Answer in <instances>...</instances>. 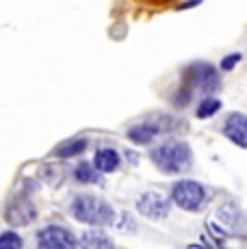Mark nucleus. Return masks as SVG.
<instances>
[{"label":"nucleus","mask_w":247,"mask_h":249,"mask_svg":"<svg viewBox=\"0 0 247 249\" xmlns=\"http://www.w3.org/2000/svg\"><path fill=\"white\" fill-rule=\"evenodd\" d=\"M226 137L230 141H234L236 145L247 147V115L243 113H232L226 122V128H223Z\"/></svg>","instance_id":"obj_8"},{"label":"nucleus","mask_w":247,"mask_h":249,"mask_svg":"<svg viewBox=\"0 0 247 249\" xmlns=\"http://www.w3.org/2000/svg\"><path fill=\"white\" fill-rule=\"evenodd\" d=\"M239 61H241V54H230V56H226V59L221 61V68L226 70V71H230L236 63H239Z\"/></svg>","instance_id":"obj_17"},{"label":"nucleus","mask_w":247,"mask_h":249,"mask_svg":"<svg viewBox=\"0 0 247 249\" xmlns=\"http://www.w3.org/2000/svg\"><path fill=\"white\" fill-rule=\"evenodd\" d=\"M35 217H37V210L33 208V204L24 197L13 199V202L7 206V213H4V219H7V223H11V226H28Z\"/></svg>","instance_id":"obj_7"},{"label":"nucleus","mask_w":247,"mask_h":249,"mask_svg":"<svg viewBox=\"0 0 247 249\" xmlns=\"http://www.w3.org/2000/svg\"><path fill=\"white\" fill-rule=\"evenodd\" d=\"M22 247V238L16 232H4L0 236V249H20Z\"/></svg>","instance_id":"obj_15"},{"label":"nucleus","mask_w":247,"mask_h":249,"mask_svg":"<svg viewBox=\"0 0 247 249\" xmlns=\"http://www.w3.org/2000/svg\"><path fill=\"white\" fill-rule=\"evenodd\" d=\"M37 243L44 249H52V247H76L80 241H76L74 234L68 232L61 226H50L46 230H41L39 236H37Z\"/></svg>","instance_id":"obj_5"},{"label":"nucleus","mask_w":247,"mask_h":249,"mask_svg":"<svg viewBox=\"0 0 247 249\" xmlns=\"http://www.w3.org/2000/svg\"><path fill=\"white\" fill-rule=\"evenodd\" d=\"M172 197L180 208L197 210L199 206L204 204V199H206V191H204L202 184H197V182H193V180H180L178 184L174 186Z\"/></svg>","instance_id":"obj_4"},{"label":"nucleus","mask_w":247,"mask_h":249,"mask_svg":"<svg viewBox=\"0 0 247 249\" xmlns=\"http://www.w3.org/2000/svg\"><path fill=\"white\" fill-rule=\"evenodd\" d=\"M184 80H187V87L199 89L202 93H212L221 85L217 70L208 63H195L191 68H187L184 70Z\"/></svg>","instance_id":"obj_3"},{"label":"nucleus","mask_w":247,"mask_h":249,"mask_svg":"<svg viewBox=\"0 0 247 249\" xmlns=\"http://www.w3.org/2000/svg\"><path fill=\"white\" fill-rule=\"evenodd\" d=\"M85 150H87V141H85V139H72V141L61 143L54 150V156H59V159H70V156H76Z\"/></svg>","instance_id":"obj_11"},{"label":"nucleus","mask_w":247,"mask_h":249,"mask_svg":"<svg viewBox=\"0 0 247 249\" xmlns=\"http://www.w3.org/2000/svg\"><path fill=\"white\" fill-rule=\"evenodd\" d=\"M80 245H85V247H113V241L104 232H100V230H91V232H83Z\"/></svg>","instance_id":"obj_13"},{"label":"nucleus","mask_w":247,"mask_h":249,"mask_svg":"<svg viewBox=\"0 0 247 249\" xmlns=\"http://www.w3.org/2000/svg\"><path fill=\"white\" fill-rule=\"evenodd\" d=\"M137 210L148 219H165L169 214V199L160 193H145L137 202Z\"/></svg>","instance_id":"obj_6"},{"label":"nucleus","mask_w":247,"mask_h":249,"mask_svg":"<svg viewBox=\"0 0 247 249\" xmlns=\"http://www.w3.org/2000/svg\"><path fill=\"white\" fill-rule=\"evenodd\" d=\"M74 178L83 184H98L100 182V169L96 165H89V162H80L74 171Z\"/></svg>","instance_id":"obj_12"},{"label":"nucleus","mask_w":247,"mask_h":249,"mask_svg":"<svg viewBox=\"0 0 247 249\" xmlns=\"http://www.w3.org/2000/svg\"><path fill=\"white\" fill-rule=\"evenodd\" d=\"M72 214L76 221L89 223V226H111L115 219L111 206L93 195H78L72 204Z\"/></svg>","instance_id":"obj_2"},{"label":"nucleus","mask_w":247,"mask_h":249,"mask_svg":"<svg viewBox=\"0 0 247 249\" xmlns=\"http://www.w3.org/2000/svg\"><path fill=\"white\" fill-rule=\"evenodd\" d=\"M160 132H163V128H160L159 124H139V126L128 130V137L135 143H150L152 139L156 135H160Z\"/></svg>","instance_id":"obj_10"},{"label":"nucleus","mask_w":247,"mask_h":249,"mask_svg":"<svg viewBox=\"0 0 247 249\" xmlns=\"http://www.w3.org/2000/svg\"><path fill=\"white\" fill-rule=\"evenodd\" d=\"M93 165L98 167L102 174H111L120 167V154L111 147H104V150H98L96 152V159H93Z\"/></svg>","instance_id":"obj_9"},{"label":"nucleus","mask_w":247,"mask_h":249,"mask_svg":"<svg viewBox=\"0 0 247 249\" xmlns=\"http://www.w3.org/2000/svg\"><path fill=\"white\" fill-rule=\"evenodd\" d=\"M219 108H221V102H219V100H217V98H206V100H204V102L197 107V113H195V115H197L199 119H206V117H211V115H215L217 111H219Z\"/></svg>","instance_id":"obj_14"},{"label":"nucleus","mask_w":247,"mask_h":249,"mask_svg":"<svg viewBox=\"0 0 247 249\" xmlns=\"http://www.w3.org/2000/svg\"><path fill=\"white\" fill-rule=\"evenodd\" d=\"M152 160L165 174H180L191 165V147L182 141H169L152 150Z\"/></svg>","instance_id":"obj_1"},{"label":"nucleus","mask_w":247,"mask_h":249,"mask_svg":"<svg viewBox=\"0 0 247 249\" xmlns=\"http://www.w3.org/2000/svg\"><path fill=\"white\" fill-rule=\"evenodd\" d=\"M217 217H219L221 219V221L223 223H226V226H234V223L236 221H239V213H236V210L234 208H232V206H223V208H219V213H217Z\"/></svg>","instance_id":"obj_16"}]
</instances>
